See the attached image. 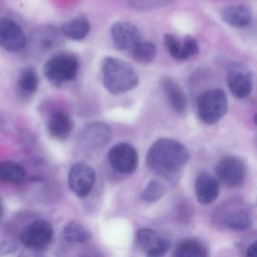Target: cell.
<instances>
[{"mask_svg": "<svg viewBox=\"0 0 257 257\" xmlns=\"http://www.w3.org/2000/svg\"><path fill=\"white\" fill-rule=\"evenodd\" d=\"M189 150L179 141L163 138L153 144L147 156L148 168L173 181L189 162Z\"/></svg>", "mask_w": 257, "mask_h": 257, "instance_id": "obj_1", "label": "cell"}, {"mask_svg": "<svg viewBox=\"0 0 257 257\" xmlns=\"http://www.w3.org/2000/svg\"><path fill=\"white\" fill-rule=\"evenodd\" d=\"M101 71L103 85L113 95L128 92L139 83V78L132 66L118 58H104Z\"/></svg>", "mask_w": 257, "mask_h": 257, "instance_id": "obj_2", "label": "cell"}, {"mask_svg": "<svg viewBox=\"0 0 257 257\" xmlns=\"http://www.w3.org/2000/svg\"><path fill=\"white\" fill-rule=\"evenodd\" d=\"M79 69V60L75 55L61 52L48 60L43 67V73L51 83L61 85L76 79Z\"/></svg>", "mask_w": 257, "mask_h": 257, "instance_id": "obj_3", "label": "cell"}, {"mask_svg": "<svg viewBox=\"0 0 257 257\" xmlns=\"http://www.w3.org/2000/svg\"><path fill=\"white\" fill-rule=\"evenodd\" d=\"M198 116L203 122L213 124L219 121L228 110V99L224 91L211 89L205 91L197 100Z\"/></svg>", "mask_w": 257, "mask_h": 257, "instance_id": "obj_4", "label": "cell"}, {"mask_svg": "<svg viewBox=\"0 0 257 257\" xmlns=\"http://www.w3.org/2000/svg\"><path fill=\"white\" fill-rule=\"evenodd\" d=\"M26 36L22 27L8 18L0 19V48L10 53H19L26 49Z\"/></svg>", "mask_w": 257, "mask_h": 257, "instance_id": "obj_5", "label": "cell"}, {"mask_svg": "<svg viewBox=\"0 0 257 257\" xmlns=\"http://www.w3.org/2000/svg\"><path fill=\"white\" fill-rule=\"evenodd\" d=\"M108 160L114 171L129 174L138 168L139 157L135 147L126 143H119L109 150Z\"/></svg>", "mask_w": 257, "mask_h": 257, "instance_id": "obj_6", "label": "cell"}, {"mask_svg": "<svg viewBox=\"0 0 257 257\" xmlns=\"http://www.w3.org/2000/svg\"><path fill=\"white\" fill-rule=\"evenodd\" d=\"M95 180V171L85 162H77L70 168L68 176L69 186L72 192L79 198H85L90 193Z\"/></svg>", "mask_w": 257, "mask_h": 257, "instance_id": "obj_7", "label": "cell"}, {"mask_svg": "<svg viewBox=\"0 0 257 257\" xmlns=\"http://www.w3.org/2000/svg\"><path fill=\"white\" fill-rule=\"evenodd\" d=\"M53 236V228L49 222L36 220L22 230L21 240L30 249H43L50 244Z\"/></svg>", "mask_w": 257, "mask_h": 257, "instance_id": "obj_8", "label": "cell"}, {"mask_svg": "<svg viewBox=\"0 0 257 257\" xmlns=\"http://www.w3.org/2000/svg\"><path fill=\"white\" fill-rule=\"evenodd\" d=\"M219 180L230 188L239 187L246 178V166L235 156H226L219 161L216 168Z\"/></svg>", "mask_w": 257, "mask_h": 257, "instance_id": "obj_9", "label": "cell"}, {"mask_svg": "<svg viewBox=\"0 0 257 257\" xmlns=\"http://www.w3.org/2000/svg\"><path fill=\"white\" fill-rule=\"evenodd\" d=\"M62 34L53 26H42L34 31L30 44L35 53L43 55L50 53L62 43Z\"/></svg>", "mask_w": 257, "mask_h": 257, "instance_id": "obj_10", "label": "cell"}, {"mask_svg": "<svg viewBox=\"0 0 257 257\" xmlns=\"http://www.w3.org/2000/svg\"><path fill=\"white\" fill-rule=\"evenodd\" d=\"M137 243L146 252L147 256L160 257L169 250L171 243L167 239L160 237L156 231L143 228L137 233Z\"/></svg>", "mask_w": 257, "mask_h": 257, "instance_id": "obj_11", "label": "cell"}, {"mask_svg": "<svg viewBox=\"0 0 257 257\" xmlns=\"http://www.w3.org/2000/svg\"><path fill=\"white\" fill-rule=\"evenodd\" d=\"M79 137L83 145L91 148H100L109 142L112 132L106 123L93 121L82 127Z\"/></svg>", "mask_w": 257, "mask_h": 257, "instance_id": "obj_12", "label": "cell"}, {"mask_svg": "<svg viewBox=\"0 0 257 257\" xmlns=\"http://www.w3.org/2000/svg\"><path fill=\"white\" fill-rule=\"evenodd\" d=\"M111 34L114 46L119 51L131 52L142 40L138 28L128 22H117L112 26Z\"/></svg>", "mask_w": 257, "mask_h": 257, "instance_id": "obj_13", "label": "cell"}, {"mask_svg": "<svg viewBox=\"0 0 257 257\" xmlns=\"http://www.w3.org/2000/svg\"><path fill=\"white\" fill-rule=\"evenodd\" d=\"M195 191L197 199L201 204H211L219 195V181L207 173H201L195 180Z\"/></svg>", "mask_w": 257, "mask_h": 257, "instance_id": "obj_14", "label": "cell"}, {"mask_svg": "<svg viewBox=\"0 0 257 257\" xmlns=\"http://www.w3.org/2000/svg\"><path fill=\"white\" fill-rule=\"evenodd\" d=\"M228 85L236 98H245L252 91L253 76L250 72L234 69L228 74Z\"/></svg>", "mask_w": 257, "mask_h": 257, "instance_id": "obj_15", "label": "cell"}, {"mask_svg": "<svg viewBox=\"0 0 257 257\" xmlns=\"http://www.w3.org/2000/svg\"><path fill=\"white\" fill-rule=\"evenodd\" d=\"M162 86L171 107L178 113L185 112L187 108V99L180 85L167 78L162 81Z\"/></svg>", "mask_w": 257, "mask_h": 257, "instance_id": "obj_16", "label": "cell"}, {"mask_svg": "<svg viewBox=\"0 0 257 257\" xmlns=\"http://www.w3.org/2000/svg\"><path fill=\"white\" fill-rule=\"evenodd\" d=\"M59 30L63 37L69 40L80 41L88 35L91 27L88 19L81 16L62 24Z\"/></svg>", "mask_w": 257, "mask_h": 257, "instance_id": "obj_17", "label": "cell"}, {"mask_svg": "<svg viewBox=\"0 0 257 257\" xmlns=\"http://www.w3.org/2000/svg\"><path fill=\"white\" fill-rule=\"evenodd\" d=\"M221 17L227 25L235 28H244L252 22L250 12L243 6L225 7L221 12Z\"/></svg>", "mask_w": 257, "mask_h": 257, "instance_id": "obj_18", "label": "cell"}, {"mask_svg": "<svg viewBox=\"0 0 257 257\" xmlns=\"http://www.w3.org/2000/svg\"><path fill=\"white\" fill-rule=\"evenodd\" d=\"M73 126V121L67 113L62 111H56L49 120V132L51 136L55 139L64 140L70 135Z\"/></svg>", "mask_w": 257, "mask_h": 257, "instance_id": "obj_19", "label": "cell"}, {"mask_svg": "<svg viewBox=\"0 0 257 257\" xmlns=\"http://www.w3.org/2000/svg\"><path fill=\"white\" fill-rule=\"evenodd\" d=\"M26 177L25 168L17 162L5 161L0 162V183L7 182L20 184Z\"/></svg>", "mask_w": 257, "mask_h": 257, "instance_id": "obj_20", "label": "cell"}, {"mask_svg": "<svg viewBox=\"0 0 257 257\" xmlns=\"http://www.w3.org/2000/svg\"><path fill=\"white\" fill-rule=\"evenodd\" d=\"M222 222L231 229L244 231L250 227L252 219L250 215L246 210L240 209L228 211L226 214L224 215Z\"/></svg>", "mask_w": 257, "mask_h": 257, "instance_id": "obj_21", "label": "cell"}, {"mask_svg": "<svg viewBox=\"0 0 257 257\" xmlns=\"http://www.w3.org/2000/svg\"><path fill=\"white\" fill-rule=\"evenodd\" d=\"M19 91L25 96H31L37 92L39 87V77L35 69L32 67L23 70L18 79Z\"/></svg>", "mask_w": 257, "mask_h": 257, "instance_id": "obj_22", "label": "cell"}, {"mask_svg": "<svg viewBox=\"0 0 257 257\" xmlns=\"http://www.w3.org/2000/svg\"><path fill=\"white\" fill-rule=\"evenodd\" d=\"M174 255L177 257H205V246L196 240H186L177 245Z\"/></svg>", "mask_w": 257, "mask_h": 257, "instance_id": "obj_23", "label": "cell"}, {"mask_svg": "<svg viewBox=\"0 0 257 257\" xmlns=\"http://www.w3.org/2000/svg\"><path fill=\"white\" fill-rule=\"evenodd\" d=\"M132 58L140 64H147L151 63L157 55L156 46L151 42L141 40L132 51Z\"/></svg>", "mask_w": 257, "mask_h": 257, "instance_id": "obj_24", "label": "cell"}, {"mask_svg": "<svg viewBox=\"0 0 257 257\" xmlns=\"http://www.w3.org/2000/svg\"><path fill=\"white\" fill-rule=\"evenodd\" d=\"M64 237L70 243H85L91 239V234L79 222H68L64 226Z\"/></svg>", "mask_w": 257, "mask_h": 257, "instance_id": "obj_25", "label": "cell"}, {"mask_svg": "<svg viewBox=\"0 0 257 257\" xmlns=\"http://www.w3.org/2000/svg\"><path fill=\"white\" fill-rule=\"evenodd\" d=\"M166 192L165 185L159 180L153 179L147 183L141 193V198L147 202H156L162 198Z\"/></svg>", "mask_w": 257, "mask_h": 257, "instance_id": "obj_26", "label": "cell"}, {"mask_svg": "<svg viewBox=\"0 0 257 257\" xmlns=\"http://www.w3.org/2000/svg\"><path fill=\"white\" fill-rule=\"evenodd\" d=\"M164 43L170 55L173 58L180 61H184L189 58L185 49L184 43L178 40L175 36L172 34H167L165 35Z\"/></svg>", "mask_w": 257, "mask_h": 257, "instance_id": "obj_27", "label": "cell"}, {"mask_svg": "<svg viewBox=\"0 0 257 257\" xmlns=\"http://www.w3.org/2000/svg\"><path fill=\"white\" fill-rule=\"evenodd\" d=\"M174 0H128L131 7L141 11H150L166 7Z\"/></svg>", "mask_w": 257, "mask_h": 257, "instance_id": "obj_28", "label": "cell"}, {"mask_svg": "<svg viewBox=\"0 0 257 257\" xmlns=\"http://www.w3.org/2000/svg\"><path fill=\"white\" fill-rule=\"evenodd\" d=\"M183 43H184L185 49L189 58L198 54V45L192 37H186V39L183 40Z\"/></svg>", "mask_w": 257, "mask_h": 257, "instance_id": "obj_29", "label": "cell"}, {"mask_svg": "<svg viewBox=\"0 0 257 257\" xmlns=\"http://www.w3.org/2000/svg\"><path fill=\"white\" fill-rule=\"evenodd\" d=\"M246 255L249 257H256L257 256V243L256 241L252 243V244L249 245L246 250Z\"/></svg>", "mask_w": 257, "mask_h": 257, "instance_id": "obj_30", "label": "cell"}, {"mask_svg": "<svg viewBox=\"0 0 257 257\" xmlns=\"http://www.w3.org/2000/svg\"><path fill=\"white\" fill-rule=\"evenodd\" d=\"M3 214H4V207H3L2 202L0 201V219L2 218Z\"/></svg>", "mask_w": 257, "mask_h": 257, "instance_id": "obj_31", "label": "cell"}]
</instances>
